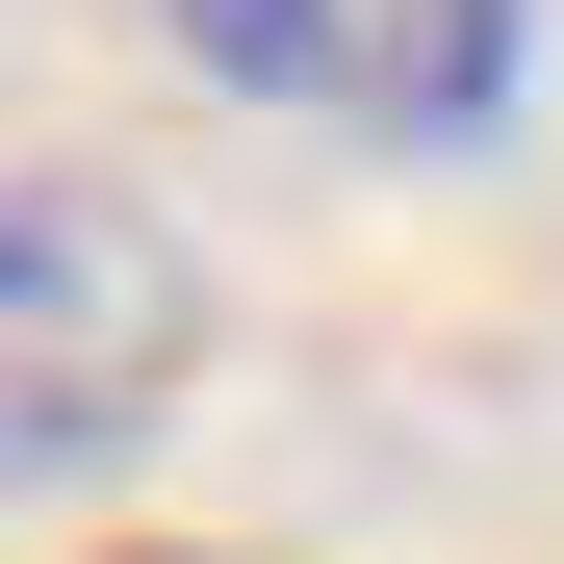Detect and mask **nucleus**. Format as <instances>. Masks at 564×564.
Masks as SVG:
<instances>
[{
    "label": "nucleus",
    "mask_w": 564,
    "mask_h": 564,
    "mask_svg": "<svg viewBox=\"0 0 564 564\" xmlns=\"http://www.w3.org/2000/svg\"><path fill=\"white\" fill-rule=\"evenodd\" d=\"M154 359H180V257L104 206V180L0 206V436H129Z\"/></svg>",
    "instance_id": "nucleus-1"
},
{
    "label": "nucleus",
    "mask_w": 564,
    "mask_h": 564,
    "mask_svg": "<svg viewBox=\"0 0 564 564\" xmlns=\"http://www.w3.org/2000/svg\"><path fill=\"white\" fill-rule=\"evenodd\" d=\"M334 104L359 129H488L513 104V0H334Z\"/></svg>",
    "instance_id": "nucleus-2"
},
{
    "label": "nucleus",
    "mask_w": 564,
    "mask_h": 564,
    "mask_svg": "<svg viewBox=\"0 0 564 564\" xmlns=\"http://www.w3.org/2000/svg\"><path fill=\"white\" fill-rule=\"evenodd\" d=\"M206 77H257V104H334V0H154Z\"/></svg>",
    "instance_id": "nucleus-3"
},
{
    "label": "nucleus",
    "mask_w": 564,
    "mask_h": 564,
    "mask_svg": "<svg viewBox=\"0 0 564 564\" xmlns=\"http://www.w3.org/2000/svg\"><path fill=\"white\" fill-rule=\"evenodd\" d=\"M129 564H206V539H129Z\"/></svg>",
    "instance_id": "nucleus-4"
}]
</instances>
